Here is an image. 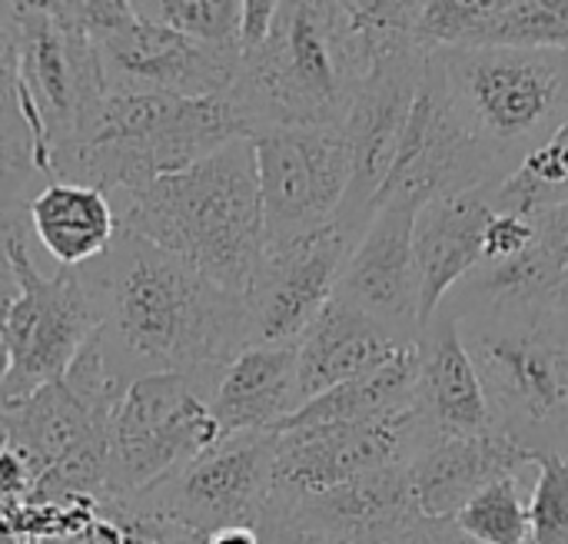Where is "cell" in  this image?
I'll return each mask as SVG.
<instances>
[{"mask_svg": "<svg viewBox=\"0 0 568 544\" xmlns=\"http://www.w3.org/2000/svg\"><path fill=\"white\" fill-rule=\"evenodd\" d=\"M100 306V349L126 389L143 376H193L220 382L250 346L246 302L130 229L80 266Z\"/></svg>", "mask_w": 568, "mask_h": 544, "instance_id": "1", "label": "cell"}, {"mask_svg": "<svg viewBox=\"0 0 568 544\" xmlns=\"http://www.w3.org/2000/svg\"><path fill=\"white\" fill-rule=\"evenodd\" d=\"M110 203L120 229L143 236L226 292H246L263 253V206L250 136L190 170L116 193Z\"/></svg>", "mask_w": 568, "mask_h": 544, "instance_id": "2", "label": "cell"}, {"mask_svg": "<svg viewBox=\"0 0 568 544\" xmlns=\"http://www.w3.org/2000/svg\"><path fill=\"white\" fill-rule=\"evenodd\" d=\"M449 312L483 382L493 432L536 459H568L566 322L549 306H469Z\"/></svg>", "mask_w": 568, "mask_h": 544, "instance_id": "3", "label": "cell"}, {"mask_svg": "<svg viewBox=\"0 0 568 544\" xmlns=\"http://www.w3.org/2000/svg\"><path fill=\"white\" fill-rule=\"evenodd\" d=\"M363 70L346 43L339 3H280L270 37L240 50L226 100L250 136L270 126H343Z\"/></svg>", "mask_w": 568, "mask_h": 544, "instance_id": "4", "label": "cell"}, {"mask_svg": "<svg viewBox=\"0 0 568 544\" xmlns=\"http://www.w3.org/2000/svg\"><path fill=\"white\" fill-rule=\"evenodd\" d=\"M246 136L250 130L226 96L106 93L57 183L116 196L190 170Z\"/></svg>", "mask_w": 568, "mask_h": 544, "instance_id": "5", "label": "cell"}, {"mask_svg": "<svg viewBox=\"0 0 568 544\" xmlns=\"http://www.w3.org/2000/svg\"><path fill=\"white\" fill-rule=\"evenodd\" d=\"M429 60L456 116L506 176L568 120V53L466 47Z\"/></svg>", "mask_w": 568, "mask_h": 544, "instance_id": "6", "label": "cell"}, {"mask_svg": "<svg viewBox=\"0 0 568 544\" xmlns=\"http://www.w3.org/2000/svg\"><path fill=\"white\" fill-rule=\"evenodd\" d=\"M20 7V106L30 130L33 170L57 183L87 136L106 80L90 33L67 0H17Z\"/></svg>", "mask_w": 568, "mask_h": 544, "instance_id": "7", "label": "cell"}, {"mask_svg": "<svg viewBox=\"0 0 568 544\" xmlns=\"http://www.w3.org/2000/svg\"><path fill=\"white\" fill-rule=\"evenodd\" d=\"M216 382L143 376L126 386L106 425V499H133L160 485L223 435L213 419Z\"/></svg>", "mask_w": 568, "mask_h": 544, "instance_id": "8", "label": "cell"}, {"mask_svg": "<svg viewBox=\"0 0 568 544\" xmlns=\"http://www.w3.org/2000/svg\"><path fill=\"white\" fill-rule=\"evenodd\" d=\"M0 223L20 286L7 332L10 369L0 389V406H13L70 369L100 329V306L83 269H60L53 276L37 269L20 209H0Z\"/></svg>", "mask_w": 568, "mask_h": 544, "instance_id": "9", "label": "cell"}, {"mask_svg": "<svg viewBox=\"0 0 568 544\" xmlns=\"http://www.w3.org/2000/svg\"><path fill=\"white\" fill-rule=\"evenodd\" d=\"M67 10L97 47L106 93L226 96L233 86L240 50L153 23L130 0H67Z\"/></svg>", "mask_w": 568, "mask_h": 544, "instance_id": "10", "label": "cell"}, {"mask_svg": "<svg viewBox=\"0 0 568 544\" xmlns=\"http://www.w3.org/2000/svg\"><path fill=\"white\" fill-rule=\"evenodd\" d=\"M263 206V246H283L336 223L349 189L343 126H270L250 136Z\"/></svg>", "mask_w": 568, "mask_h": 544, "instance_id": "11", "label": "cell"}, {"mask_svg": "<svg viewBox=\"0 0 568 544\" xmlns=\"http://www.w3.org/2000/svg\"><path fill=\"white\" fill-rule=\"evenodd\" d=\"M273 495V432L230 435L210 452L146 489L123 499L140 512L183 525L196 535H213L230 525L256 528Z\"/></svg>", "mask_w": 568, "mask_h": 544, "instance_id": "12", "label": "cell"}, {"mask_svg": "<svg viewBox=\"0 0 568 544\" xmlns=\"http://www.w3.org/2000/svg\"><path fill=\"white\" fill-rule=\"evenodd\" d=\"M426 445L429 435L413 406L366 422L283 429L273 432V495H323L363 475L409 465Z\"/></svg>", "mask_w": 568, "mask_h": 544, "instance_id": "13", "label": "cell"}, {"mask_svg": "<svg viewBox=\"0 0 568 544\" xmlns=\"http://www.w3.org/2000/svg\"><path fill=\"white\" fill-rule=\"evenodd\" d=\"M506 179L499 163L469 136L463 120L456 116L446 86L436 73V63L426 57V73L409 110L396 163L383 183L376 209L386 199L429 203L436 196L496 189Z\"/></svg>", "mask_w": 568, "mask_h": 544, "instance_id": "14", "label": "cell"}, {"mask_svg": "<svg viewBox=\"0 0 568 544\" xmlns=\"http://www.w3.org/2000/svg\"><path fill=\"white\" fill-rule=\"evenodd\" d=\"M353 246L356 239L339 223L283 246H263L243 292L250 346H293L336 296Z\"/></svg>", "mask_w": 568, "mask_h": 544, "instance_id": "15", "label": "cell"}, {"mask_svg": "<svg viewBox=\"0 0 568 544\" xmlns=\"http://www.w3.org/2000/svg\"><path fill=\"white\" fill-rule=\"evenodd\" d=\"M429 53H406L373 66V73L356 86L343 133L349 143V189L339 206L336 223L359 239L376 213L383 183L396 163L399 140L416 103Z\"/></svg>", "mask_w": 568, "mask_h": 544, "instance_id": "16", "label": "cell"}, {"mask_svg": "<svg viewBox=\"0 0 568 544\" xmlns=\"http://www.w3.org/2000/svg\"><path fill=\"white\" fill-rule=\"evenodd\" d=\"M416 213L419 203L386 199L356 239L336 286V299L376 319L403 346H413L423 329L419 273L413 256Z\"/></svg>", "mask_w": 568, "mask_h": 544, "instance_id": "17", "label": "cell"}, {"mask_svg": "<svg viewBox=\"0 0 568 544\" xmlns=\"http://www.w3.org/2000/svg\"><path fill=\"white\" fill-rule=\"evenodd\" d=\"M413 352H416L413 409L429 442L493 432V415L483 382L463 346L459 322L446 306H439L429 316V322L419 329Z\"/></svg>", "mask_w": 568, "mask_h": 544, "instance_id": "18", "label": "cell"}, {"mask_svg": "<svg viewBox=\"0 0 568 544\" xmlns=\"http://www.w3.org/2000/svg\"><path fill=\"white\" fill-rule=\"evenodd\" d=\"M536 475V455L499 432L436 439L409 462V489L419 515L453 522L479 492L503 479Z\"/></svg>", "mask_w": 568, "mask_h": 544, "instance_id": "19", "label": "cell"}, {"mask_svg": "<svg viewBox=\"0 0 568 544\" xmlns=\"http://www.w3.org/2000/svg\"><path fill=\"white\" fill-rule=\"evenodd\" d=\"M496 216L493 189L436 196L419 206L413 226V256L419 273V322L483 263L486 229Z\"/></svg>", "mask_w": 568, "mask_h": 544, "instance_id": "20", "label": "cell"}, {"mask_svg": "<svg viewBox=\"0 0 568 544\" xmlns=\"http://www.w3.org/2000/svg\"><path fill=\"white\" fill-rule=\"evenodd\" d=\"M293 349H296V389H300V402L306 406L310 399L343 382L379 372L413 346H403L376 319L333 296L323 306V312L306 326V332L293 342Z\"/></svg>", "mask_w": 568, "mask_h": 544, "instance_id": "21", "label": "cell"}, {"mask_svg": "<svg viewBox=\"0 0 568 544\" xmlns=\"http://www.w3.org/2000/svg\"><path fill=\"white\" fill-rule=\"evenodd\" d=\"M280 502L300 522L339 544H386L419 515L409 489V465L363 475L323 495Z\"/></svg>", "mask_w": 568, "mask_h": 544, "instance_id": "22", "label": "cell"}, {"mask_svg": "<svg viewBox=\"0 0 568 544\" xmlns=\"http://www.w3.org/2000/svg\"><path fill=\"white\" fill-rule=\"evenodd\" d=\"M300 406L293 346H246L223 369L210 402L223 439L276 432Z\"/></svg>", "mask_w": 568, "mask_h": 544, "instance_id": "23", "label": "cell"}, {"mask_svg": "<svg viewBox=\"0 0 568 544\" xmlns=\"http://www.w3.org/2000/svg\"><path fill=\"white\" fill-rule=\"evenodd\" d=\"M27 223L60 269H80L100 259L116 236L110 196L77 183H43L27 199Z\"/></svg>", "mask_w": 568, "mask_h": 544, "instance_id": "24", "label": "cell"}, {"mask_svg": "<svg viewBox=\"0 0 568 544\" xmlns=\"http://www.w3.org/2000/svg\"><path fill=\"white\" fill-rule=\"evenodd\" d=\"M413 389H416V352L406 349L379 372L343 382V386L310 399L276 432L313 429V425H346V422L393 415V412H403L413 406Z\"/></svg>", "mask_w": 568, "mask_h": 544, "instance_id": "25", "label": "cell"}, {"mask_svg": "<svg viewBox=\"0 0 568 544\" xmlns=\"http://www.w3.org/2000/svg\"><path fill=\"white\" fill-rule=\"evenodd\" d=\"M473 47L568 53V0H486Z\"/></svg>", "mask_w": 568, "mask_h": 544, "instance_id": "26", "label": "cell"}, {"mask_svg": "<svg viewBox=\"0 0 568 544\" xmlns=\"http://www.w3.org/2000/svg\"><path fill=\"white\" fill-rule=\"evenodd\" d=\"M568 199V120L493 189L496 213L532 216Z\"/></svg>", "mask_w": 568, "mask_h": 544, "instance_id": "27", "label": "cell"}, {"mask_svg": "<svg viewBox=\"0 0 568 544\" xmlns=\"http://www.w3.org/2000/svg\"><path fill=\"white\" fill-rule=\"evenodd\" d=\"M526 479H503L479 492L453 522L476 544H532Z\"/></svg>", "mask_w": 568, "mask_h": 544, "instance_id": "28", "label": "cell"}, {"mask_svg": "<svg viewBox=\"0 0 568 544\" xmlns=\"http://www.w3.org/2000/svg\"><path fill=\"white\" fill-rule=\"evenodd\" d=\"M136 13L210 47L240 50V0H133Z\"/></svg>", "mask_w": 568, "mask_h": 544, "instance_id": "29", "label": "cell"}, {"mask_svg": "<svg viewBox=\"0 0 568 544\" xmlns=\"http://www.w3.org/2000/svg\"><path fill=\"white\" fill-rule=\"evenodd\" d=\"M0 140L30 156V130L20 106V7L0 0ZM33 160V156H30Z\"/></svg>", "mask_w": 568, "mask_h": 544, "instance_id": "30", "label": "cell"}, {"mask_svg": "<svg viewBox=\"0 0 568 544\" xmlns=\"http://www.w3.org/2000/svg\"><path fill=\"white\" fill-rule=\"evenodd\" d=\"M532 544H568V459L539 455L529 495Z\"/></svg>", "mask_w": 568, "mask_h": 544, "instance_id": "31", "label": "cell"}, {"mask_svg": "<svg viewBox=\"0 0 568 544\" xmlns=\"http://www.w3.org/2000/svg\"><path fill=\"white\" fill-rule=\"evenodd\" d=\"M532 226H536L532 246L562 283V276L568 273V203H556L532 213Z\"/></svg>", "mask_w": 568, "mask_h": 544, "instance_id": "32", "label": "cell"}, {"mask_svg": "<svg viewBox=\"0 0 568 544\" xmlns=\"http://www.w3.org/2000/svg\"><path fill=\"white\" fill-rule=\"evenodd\" d=\"M536 239L532 216H516V213H496L489 229H486V253L483 263H506L526 253Z\"/></svg>", "mask_w": 568, "mask_h": 544, "instance_id": "33", "label": "cell"}, {"mask_svg": "<svg viewBox=\"0 0 568 544\" xmlns=\"http://www.w3.org/2000/svg\"><path fill=\"white\" fill-rule=\"evenodd\" d=\"M256 535L260 544H339L333 538H326L323 532L310 528L306 522H300L280 499L270 495L260 522H256Z\"/></svg>", "mask_w": 568, "mask_h": 544, "instance_id": "34", "label": "cell"}, {"mask_svg": "<svg viewBox=\"0 0 568 544\" xmlns=\"http://www.w3.org/2000/svg\"><path fill=\"white\" fill-rule=\"evenodd\" d=\"M33 179H40L33 160L0 140V209H23V193Z\"/></svg>", "mask_w": 568, "mask_h": 544, "instance_id": "35", "label": "cell"}, {"mask_svg": "<svg viewBox=\"0 0 568 544\" xmlns=\"http://www.w3.org/2000/svg\"><path fill=\"white\" fill-rule=\"evenodd\" d=\"M17 296H20V286H17V273H13L10 249H7V236H3V223H0V389H3L7 369H10L7 332H10V312H13Z\"/></svg>", "mask_w": 568, "mask_h": 544, "instance_id": "36", "label": "cell"}, {"mask_svg": "<svg viewBox=\"0 0 568 544\" xmlns=\"http://www.w3.org/2000/svg\"><path fill=\"white\" fill-rule=\"evenodd\" d=\"M386 544H476L473 538H466L456 522H436L426 515H416L403 532H396Z\"/></svg>", "mask_w": 568, "mask_h": 544, "instance_id": "37", "label": "cell"}, {"mask_svg": "<svg viewBox=\"0 0 568 544\" xmlns=\"http://www.w3.org/2000/svg\"><path fill=\"white\" fill-rule=\"evenodd\" d=\"M276 0H243V13H240V50H253L260 47L276 20Z\"/></svg>", "mask_w": 568, "mask_h": 544, "instance_id": "38", "label": "cell"}, {"mask_svg": "<svg viewBox=\"0 0 568 544\" xmlns=\"http://www.w3.org/2000/svg\"><path fill=\"white\" fill-rule=\"evenodd\" d=\"M206 544H260V535L250 525H230V528L206 535Z\"/></svg>", "mask_w": 568, "mask_h": 544, "instance_id": "39", "label": "cell"}, {"mask_svg": "<svg viewBox=\"0 0 568 544\" xmlns=\"http://www.w3.org/2000/svg\"><path fill=\"white\" fill-rule=\"evenodd\" d=\"M549 309L568 326V273L562 276V283L556 286V292H552V299H549Z\"/></svg>", "mask_w": 568, "mask_h": 544, "instance_id": "40", "label": "cell"}, {"mask_svg": "<svg viewBox=\"0 0 568 544\" xmlns=\"http://www.w3.org/2000/svg\"><path fill=\"white\" fill-rule=\"evenodd\" d=\"M163 544H206V538L196 535V532H190V528H183V525H170Z\"/></svg>", "mask_w": 568, "mask_h": 544, "instance_id": "41", "label": "cell"}, {"mask_svg": "<svg viewBox=\"0 0 568 544\" xmlns=\"http://www.w3.org/2000/svg\"><path fill=\"white\" fill-rule=\"evenodd\" d=\"M7 445V432H3V422H0V449Z\"/></svg>", "mask_w": 568, "mask_h": 544, "instance_id": "42", "label": "cell"}, {"mask_svg": "<svg viewBox=\"0 0 568 544\" xmlns=\"http://www.w3.org/2000/svg\"><path fill=\"white\" fill-rule=\"evenodd\" d=\"M566 203H568V199H566Z\"/></svg>", "mask_w": 568, "mask_h": 544, "instance_id": "43", "label": "cell"}]
</instances>
